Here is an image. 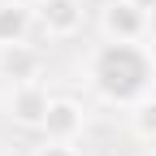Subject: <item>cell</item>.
<instances>
[{
    "mask_svg": "<svg viewBox=\"0 0 156 156\" xmlns=\"http://www.w3.org/2000/svg\"><path fill=\"white\" fill-rule=\"evenodd\" d=\"M0 74L9 83H39L44 78V52L35 44H13V48H0Z\"/></svg>",
    "mask_w": 156,
    "mask_h": 156,
    "instance_id": "6",
    "label": "cell"
},
{
    "mask_svg": "<svg viewBox=\"0 0 156 156\" xmlns=\"http://www.w3.org/2000/svg\"><path fill=\"white\" fill-rule=\"evenodd\" d=\"M152 147H156V143H152Z\"/></svg>",
    "mask_w": 156,
    "mask_h": 156,
    "instance_id": "12",
    "label": "cell"
},
{
    "mask_svg": "<svg viewBox=\"0 0 156 156\" xmlns=\"http://www.w3.org/2000/svg\"><path fill=\"white\" fill-rule=\"evenodd\" d=\"M30 156H83V152H78L74 143H56V139H44V143H39Z\"/></svg>",
    "mask_w": 156,
    "mask_h": 156,
    "instance_id": "9",
    "label": "cell"
},
{
    "mask_svg": "<svg viewBox=\"0 0 156 156\" xmlns=\"http://www.w3.org/2000/svg\"><path fill=\"white\" fill-rule=\"evenodd\" d=\"M83 130H87V108L78 100H69V95H56L39 134H44V139H56V143H78Z\"/></svg>",
    "mask_w": 156,
    "mask_h": 156,
    "instance_id": "5",
    "label": "cell"
},
{
    "mask_svg": "<svg viewBox=\"0 0 156 156\" xmlns=\"http://www.w3.org/2000/svg\"><path fill=\"white\" fill-rule=\"evenodd\" d=\"M130 130H134V139L156 143V91L147 95V100H139V104L130 108Z\"/></svg>",
    "mask_w": 156,
    "mask_h": 156,
    "instance_id": "8",
    "label": "cell"
},
{
    "mask_svg": "<svg viewBox=\"0 0 156 156\" xmlns=\"http://www.w3.org/2000/svg\"><path fill=\"white\" fill-rule=\"evenodd\" d=\"M83 17H87L83 0H39L35 9V22L48 39H74L83 30Z\"/></svg>",
    "mask_w": 156,
    "mask_h": 156,
    "instance_id": "4",
    "label": "cell"
},
{
    "mask_svg": "<svg viewBox=\"0 0 156 156\" xmlns=\"http://www.w3.org/2000/svg\"><path fill=\"white\" fill-rule=\"evenodd\" d=\"M35 26H39V22H35V9L0 0V48L30 44V30H35Z\"/></svg>",
    "mask_w": 156,
    "mask_h": 156,
    "instance_id": "7",
    "label": "cell"
},
{
    "mask_svg": "<svg viewBox=\"0 0 156 156\" xmlns=\"http://www.w3.org/2000/svg\"><path fill=\"white\" fill-rule=\"evenodd\" d=\"M134 5H139V9H147V13H152V9H156V0H134Z\"/></svg>",
    "mask_w": 156,
    "mask_h": 156,
    "instance_id": "11",
    "label": "cell"
},
{
    "mask_svg": "<svg viewBox=\"0 0 156 156\" xmlns=\"http://www.w3.org/2000/svg\"><path fill=\"white\" fill-rule=\"evenodd\" d=\"M95 26L113 44H143L147 26H152V13L139 9L134 0H104L100 13H95Z\"/></svg>",
    "mask_w": 156,
    "mask_h": 156,
    "instance_id": "2",
    "label": "cell"
},
{
    "mask_svg": "<svg viewBox=\"0 0 156 156\" xmlns=\"http://www.w3.org/2000/svg\"><path fill=\"white\" fill-rule=\"evenodd\" d=\"M52 100H56V95H48L44 83H17L9 91V122L22 126V130H44Z\"/></svg>",
    "mask_w": 156,
    "mask_h": 156,
    "instance_id": "3",
    "label": "cell"
},
{
    "mask_svg": "<svg viewBox=\"0 0 156 156\" xmlns=\"http://www.w3.org/2000/svg\"><path fill=\"white\" fill-rule=\"evenodd\" d=\"M9 5H26V9H39V0H9Z\"/></svg>",
    "mask_w": 156,
    "mask_h": 156,
    "instance_id": "10",
    "label": "cell"
},
{
    "mask_svg": "<svg viewBox=\"0 0 156 156\" xmlns=\"http://www.w3.org/2000/svg\"><path fill=\"white\" fill-rule=\"evenodd\" d=\"M87 83L113 108H134L156 87V56L143 44H95L87 56Z\"/></svg>",
    "mask_w": 156,
    "mask_h": 156,
    "instance_id": "1",
    "label": "cell"
}]
</instances>
